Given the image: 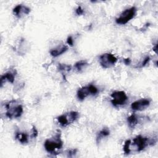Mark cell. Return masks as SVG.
I'll return each mask as SVG.
<instances>
[{
	"instance_id": "8",
	"label": "cell",
	"mask_w": 158,
	"mask_h": 158,
	"mask_svg": "<svg viewBox=\"0 0 158 158\" xmlns=\"http://www.w3.org/2000/svg\"><path fill=\"white\" fill-rule=\"evenodd\" d=\"M151 101L149 99H141L137 100L131 104V108L133 110L136 111H141L146 109L150 105Z\"/></svg>"
},
{
	"instance_id": "9",
	"label": "cell",
	"mask_w": 158,
	"mask_h": 158,
	"mask_svg": "<svg viewBox=\"0 0 158 158\" xmlns=\"http://www.w3.org/2000/svg\"><path fill=\"white\" fill-rule=\"evenodd\" d=\"M30 12V9L29 7L22 4L17 5L13 9V13L17 17H21L24 15H27Z\"/></svg>"
},
{
	"instance_id": "10",
	"label": "cell",
	"mask_w": 158,
	"mask_h": 158,
	"mask_svg": "<svg viewBox=\"0 0 158 158\" xmlns=\"http://www.w3.org/2000/svg\"><path fill=\"white\" fill-rule=\"evenodd\" d=\"M15 73H16L15 70H13V71H9L5 73L4 74L2 75L1 77V86L2 87L3 84L6 81L13 83L15 80Z\"/></svg>"
},
{
	"instance_id": "14",
	"label": "cell",
	"mask_w": 158,
	"mask_h": 158,
	"mask_svg": "<svg viewBox=\"0 0 158 158\" xmlns=\"http://www.w3.org/2000/svg\"><path fill=\"white\" fill-rule=\"evenodd\" d=\"M110 135V131L108 128H102L98 134L97 135V137H96V142L98 143H99L101 140L103 138H105V137H107L109 135Z\"/></svg>"
},
{
	"instance_id": "15",
	"label": "cell",
	"mask_w": 158,
	"mask_h": 158,
	"mask_svg": "<svg viewBox=\"0 0 158 158\" xmlns=\"http://www.w3.org/2000/svg\"><path fill=\"white\" fill-rule=\"evenodd\" d=\"M88 65V63L86 60H80L75 63V68L78 71L81 72Z\"/></svg>"
},
{
	"instance_id": "1",
	"label": "cell",
	"mask_w": 158,
	"mask_h": 158,
	"mask_svg": "<svg viewBox=\"0 0 158 158\" xmlns=\"http://www.w3.org/2000/svg\"><path fill=\"white\" fill-rule=\"evenodd\" d=\"M6 115L7 118L13 119L20 117L23 112V109L22 104H20L16 100H11L6 104Z\"/></svg>"
},
{
	"instance_id": "4",
	"label": "cell",
	"mask_w": 158,
	"mask_h": 158,
	"mask_svg": "<svg viewBox=\"0 0 158 158\" xmlns=\"http://www.w3.org/2000/svg\"><path fill=\"white\" fill-rule=\"evenodd\" d=\"M136 8L131 7L123 11L120 16L115 19V22L119 25H125L131 20L136 14Z\"/></svg>"
},
{
	"instance_id": "23",
	"label": "cell",
	"mask_w": 158,
	"mask_h": 158,
	"mask_svg": "<svg viewBox=\"0 0 158 158\" xmlns=\"http://www.w3.org/2000/svg\"><path fill=\"white\" fill-rule=\"evenodd\" d=\"M123 62H124L125 64L130 65V63H131V60L129 58H127V59H123Z\"/></svg>"
},
{
	"instance_id": "5",
	"label": "cell",
	"mask_w": 158,
	"mask_h": 158,
	"mask_svg": "<svg viewBox=\"0 0 158 158\" xmlns=\"http://www.w3.org/2000/svg\"><path fill=\"white\" fill-rule=\"evenodd\" d=\"M98 89L94 85H89L83 86L78 89L77 93V96L80 101H83L88 96L96 95L98 93Z\"/></svg>"
},
{
	"instance_id": "21",
	"label": "cell",
	"mask_w": 158,
	"mask_h": 158,
	"mask_svg": "<svg viewBox=\"0 0 158 158\" xmlns=\"http://www.w3.org/2000/svg\"><path fill=\"white\" fill-rule=\"evenodd\" d=\"M77 152V149H70L68 151V156L69 157H72L75 156V154Z\"/></svg>"
},
{
	"instance_id": "19",
	"label": "cell",
	"mask_w": 158,
	"mask_h": 158,
	"mask_svg": "<svg viewBox=\"0 0 158 158\" xmlns=\"http://www.w3.org/2000/svg\"><path fill=\"white\" fill-rule=\"evenodd\" d=\"M75 12H76V14L78 15H83L84 14V10L83 9V8L80 6H78V7L76 9Z\"/></svg>"
},
{
	"instance_id": "20",
	"label": "cell",
	"mask_w": 158,
	"mask_h": 158,
	"mask_svg": "<svg viewBox=\"0 0 158 158\" xmlns=\"http://www.w3.org/2000/svg\"><path fill=\"white\" fill-rule=\"evenodd\" d=\"M150 60V57L149 56H146L144 59H143V61L141 63V67H144Z\"/></svg>"
},
{
	"instance_id": "7",
	"label": "cell",
	"mask_w": 158,
	"mask_h": 158,
	"mask_svg": "<svg viewBox=\"0 0 158 158\" xmlns=\"http://www.w3.org/2000/svg\"><path fill=\"white\" fill-rule=\"evenodd\" d=\"M110 96L111 103L115 107L125 104L128 100V96L123 91H115L111 94Z\"/></svg>"
},
{
	"instance_id": "6",
	"label": "cell",
	"mask_w": 158,
	"mask_h": 158,
	"mask_svg": "<svg viewBox=\"0 0 158 158\" xmlns=\"http://www.w3.org/2000/svg\"><path fill=\"white\" fill-rule=\"evenodd\" d=\"M99 64L104 69H109L115 65L117 58L111 53H104L99 56Z\"/></svg>"
},
{
	"instance_id": "16",
	"label": "cell",
	"mask_w": 158,
	"mask_h": 158,
	"mask_svg": "<svg viewBox=\"0 0 158 158\" xmlns=\"http://www.w3.org/2000/svg\"><path fill=\"white\" fill-rule=\"evenodd\" d=\"M130 146H131V140L130 139H127L123 145V151L125 154H128L130 153L131 149H130Z\"/></svg>"
},
{
	"instance_id": "3",
	"label": "cell",
	"mask_w": 158,
	"mask_h": 158,
	"mask_svg": "<svg viewBox=\"0 0 158 158\" xmlns=\"http://www.w3.org/2000/svg\"><path fill=\"white\" fill-rule=\"evenodd\" d=\"M157 142L156 138H149L141 135L136 136L133 141V145L136 148V151L140 152L144 149L148 145H154Z\"/></svg>"
},
{
	"instance_id": "12",
	"label": "cell",
	"mask_w": 158,
	"mask_h": 158,
	"mask_svg": "<svg viewBox=\"0 0 158 158\" xmlns=\"http://www.w3.org/2000/svg\"><path fill=\"white\" fill-rule=\"evenodd\" d=\"M127 122L128 127L131 129H134L138 123V118L135 114H131L127 118Z\"/></svg>"
},
{
	"instance_id": "24",
	"label": "cell",
	"mask_w": 158,
	"mask_h": 158,
	"mask_svg": "<svg viewBox=\"0 0 158 158\" xmlns=\"http://www.w3.org/2000/svg\"><path fill=\"white\" fill-rule=\"evenodd\" d=\"M157 44H155V46H154V47H153V51L157 54Z\"/></svg>"
},
{
	"instance_id": "17",
	"label": "cell",
	"mask_w": 158,
	"mask_h": 158,
	"mask_svg": "<svg viewBox=\"0 0 158 158\" xmlns=\"http://www.w3.org/2000/svg\"><path fill=\"white\" fill-rule=\"evenodd\" d=\"M59 70L60 71H70L71 70V66L64 64H59Z\"/></svg>"
},
{
	"instance_id": "18",
	"label": "cell",
	"mask_w": 158,
	"mask_h": 158,
	"mask_svg": "<svg viewBox=\"0 0 158 158\" xmlns=\"http://www.w3.org/2000/svg\"><path fill=\"white\" fill-rule=\"evenodd\" d=\"M38 136V131L35 127H33L31 130V138H35Z\"/></svg>"
},
{
	"instance_id": "11",
	"label": "cell",
	"mask_w": 158,
	"mask_h": 158,
	"mask_svg": "<svg viewBox=\"0 0 158 158\" xmlns=\"http://www.w3.org/2000/svg\"><path fill=\"white\" fill-rule=\"evenodd\" d=\"M68 49V47L66 45H61L54 48L50 51V54L53 57H57L64 52H65Z\"/></svg>"
},
{
	"instance_id": "2",
	"label": "cell",
	"mask_w": 158,
	"mask_h": 158,
	"mask_svg": "<svg viewBox=\"0 0 158 158\" xmlns=\"http://www.w3.org/2000/svg\"><path fill=\"white\" fill-rule=\"evenodd\" d=\"M63 145V141L61 139V133L57 130L56 134L51 138L45 141L44 146L46 151L51 154L56 153V151L60 149Z\"/></svg>"
},
{
	"instance_id": "22",
	"label": "cell",
	"mask_w": 158,
	"mask_h": 158,
	"mask_svg": "<svg viewBox=\"0 0 158 158\" xmlns=\"http://www.w3.org/2000/svg\"><path fill=\"white\" fill-rule=\"evenodd\" d=\"M67 43L70 46H73V38L71 36H69L68 38H67Z\"/></svg>"
},
{
	"instance_id": "13",
	"label": "cell",
	"mask_w": 158,
	"mask_h": 158,
	"mask_svg": "<svg viewBox=\"0 0 158 158\" xmlns=\"http://www.w3.org/2000/svg\"><path fill=\"white\" fill-rule=\"evenodd\" d=\"M15 139L20 143L25 144L28 142V135L24 132H17L15 134Z\"/></svg>"
}]
</instances>
